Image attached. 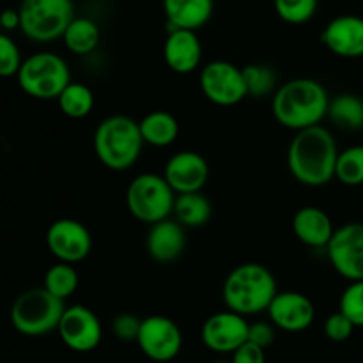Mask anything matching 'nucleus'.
I'll return each mask as SVG.
<instances>
[{"label": "nucleus", "mask_w": 363, "mask_h": 363, "mask_svg": "<svg viewBox=\"0 0 363 363\" xmlns=\"http://www.w3.org/2000/svg\"><path fill=\"white\" fill-rule=\"evenodd\" d=\"M339 155L332 131L319 124L296 131L287 149V167L298 183L325 186L335 177Z\"/></svg>", "instance_id": "nucleus-1"}, {"label": "nucleus", "mask_w": 363, "mask_h": 363, "mask_svg": "<svg viewBox=\"0 0 363 363\" xmlns=\"http://www.w3.org/2000/svg\"><path fill=\"white\" fill-rule=\"evenodd\" d=\"M330 94L325 85L312 78H294L286 82L273 94V116L282 126L301 131L319 126L328 117Z\"/></svg>", "instance_id": "nucleus-2"}, {"label": "nucleus", "mask_w": 363, "mask_h": 363, "mask_svg": "<svg viewBox=\"0 0 363 363\" xmlns=\"http://www.w3.org/2000/svg\"><path fill=\"white\" fill-rule=\"evenodd\" d=\"M279 294L277 280L266 266L245 262L236 266L223 282L222 296L227 311L240 315H255L268 312L269 305Z\"/></svg>", "instance_id": "nucleus-3"}, {"label": "nucleus", "mask_w": 363, "mask_h": 363, "mask_svg": "<svg viewBox=\"0 0 363 363\" xmlns=\"http://www.w3.org/2000/svg\"><path fill=\"white\" fill-rule=\"evenodd\" d=\"M92 145L98 160L106 169L123 172L138 162L145 142L137 121L116 113L98 124Z\"/></svg>", "instance_id": "nucleus-4"}, {"label": "nucleus", "mask_w": 363, "mask_h": 363, "mask_svg": "<svg viewBox=\"0 0 363 363\" xmlns=\"http://www.w3.org/2000/svg\"><path fill=\"white\" fill-rule=\"evenodd\" d=\"M66 312V303L45 287H34L14 300L11 307V325L16 332L27 337L48 335L53 330H59L60 319Z\"/></svg>", "instance_id": "nucleus-5"}, {"label": "nucleus", "mask_w": 363, "mask_h": 363, "mask_svg": "<svg viewBox=\"0 0 363 363\" xmlns=\"http://www.w3.org/2000/svg\"><path fill=\"white\" fill-rule=\"evenodd\" d=\"M25 94L35 99H59L71 84V71L66 60L53 52H38L23 60L16 77Z\"/></svg>", "instance_id": "nucleus-6"}, {"label": "nucleus", "mask_w": 363, "mask_h": 363, "mask_svg": "<svg viewBox=\"0 0 363 363\" xmlns=\"http://www.w3.org/2000/svg\"><path fill=\"white\" fill-rule=\"evenodd\" d=\"M20 30L35 43H52L62 38L74 20L73 0H21Z\"/></svg>", "instance_id": "nucleus-7"}, {"label": "nucleus", "mask_w": 363, "mask_h": 363, "mask_svg": "<svg viewBox=\"0 0 363 363\" xmlns=\"http://www.w3.org/2000/svg\"><path fill=\"white\" fill-rule=\"evenodd\" d=\"M176 197V191L170 188L165 177L145 172L130 183L126 191V204L138 222L155 225L172 215Z\"/></svg>", "instance_id": "nucleus-8"}, {"label": "nucleus", "mask_w": 363, "mask_h": 363, "mask_svg": "<svg viewBox=\"0 0 363 363\" xmlns=\"http://www.w3.org/2000/svg\"><path fill=\"white\" fill-rule=\"evenodd\" d=\"M201 91L218 106H234L248 98L243 67L227 60H213L206 64L199 77Z\"/></svg>", "instance_id": "nucleus-9"}, {"label": "nucleus", "mask_w": 363, "mask_h": 363, "mask_svg": "<svg viewBox=\"0 0 363 363\" xmlns=\"http://www.w3.org/2000/svg\"><path fill=\"white\" fill-rule=\"evenodd\" d=\"M330 264L350 282L363 280V223H344L326 247Z\"/></svg>", "instance_id": "nucleus-10"}, {"label": "nucleus", "mask_w": 363, "mask_h": 363, "mask_svg": "<svg viewBox=\"0 0 363 363\" xmlns=\"http://www.w3.org/2000/svg\"><path fill=\"white\" fill-rule=\"evenodd\" d=\"M137 344L149 360L165 363L174 360L181 353L183 333L176 321L167 315H149L142 319Z\"/></svg>", "instance_id": "nucleus-11"}, {"label": "nucleus", "mask_w": 363, "mask_h": 363, "mask_svg": "<svg viewBox=\"0 0 363 363\" xmlns=\"http://www.w3.org/2000/svg\"><path fill=\"white\" fill-rule=\"evenodd\" d=\"M46 247L59 262L77 264L91 254L92 238L82 222L60 218L55 220L46 230Z\"/></svg>", "instance_id": "nucleus-12"}, {"label": "nucleus", "mask_w": 363, "mask_h": 363, "mask_svg": "<svg viewBox=\"0 0 363 363\" xmlns=\"http://www.w3.org/2000/svg\"><path fill=\"white\" fill-rule=\"evenodd\" d=\"M60 340L77 353H89L96 350L103 339L101 321L91 308L84 305L66 307L59 325Z\"/></svg>", "instance_id": "nucleus-13"}, {"label": "nucleus", "mask_w": 363, "mask_h": 363, "mask_svg": "<svg viewBox=\"0 0 363 363\" xmlns=\"http://www.w3.org/2000/svg\"><path fill=\"white\" fill-rule=\"evenodd\" d=\"M248 328H250V323L245 319V315L233 311H223L206 319L201 337L208 350L215 353L233 354L245 342H248Z\"/></svg>", "instance_id": "nucleus-14"}, {"label": "nucleus", "mask_w": 363, "mask_h": 363, "mask_svg": "<svg viewBox=\"0 0 363 363\" xmlns=\"http://www.w3.org/2000/svg\"><path fill=\"white\" fill-rule=\"evenodd\" d=\"M163 177L176 195L202 191L209 179V165L201 152L179 151L167 162Z\"/></svg>", "instance_id": "nucleus-15"}, {"label": "nucleus", "mask_w": 363, "mask_h": 363, "mask_svg": "<svg viewBox=\"0 0 363 363\" xmlns=\"http://www.w3.org/2000/svg\"><path fill=\"white\" fill-rule=\"evenodd\" d=\"M272 325L289 333L307 330L315 319V307L312 300L296 291H284L275 296L268 308Z\"/></svg>", "instance_id": "nucleus-16"}, {"label": "nucleus", "mask_w": 363, "mask_h": 363, "mask_svg": "<svg viewBox=\"0 0 363 363\" xmlns=\"http://www.w3.org/2000/svg\"><path fill=\"white\" fill-rule=\"evenodd\" d=\"M326 48L344 59L363 57V18L342 14L330 21L321 34Z\"/></svg>", "instance_id": "nucleus-17"}, {"label": "nucleus", "mask_w": 363, "mask_h": 363, "mask_svg": "<svg viewBox=\"0 0 363 363\" xmlns=\"http://www.w3.org/2000/svg\"><path fill=\"white\" fill-rule=\"evenodd\" d=\"M163 59L170 71L177 74H190L201 66L202 43L194 30H169L163 43Z\"/></svg>", "instance_id": "nucleus-18"}, {"label": "nucleus", "mask_w": 363, "mask_h": 363, "mask_svg": "<svg viewBox=\"0 0 363 363\" xmlns=\"http://www.w3.org/2000/svg\"><path fill=\"white\" fill-rule=\"evenodd\" d=\"M145 248L152 261L162 264L177 261L186 248V230L177 220L167 218L155 223L145 238Z\"/></svg>", "instance_id": "nucleus-19"}, {"label": "nucleus", "mask_w": 363, "mask_h": 363, "mask_svg": "<svg viewBox=\"0 0 363 363\" xmlns=\"http://www.w3.org/2000/svg\"><path fill=\"white\" fill-rule=\"evenodd\" d=\"M293 233L307 247L326 248L335 229L328 213L315 206H305L293 216Z\"/></svg>", "instance_id": "nucleus-20"}, {"label": "nucleus", "mask_w": 363, "mask_h": 363, "mask_svg": "<svg viewBox=\"0 0 363 363\" xmlns=\"http://www.w3.org/2000/svg\"><path fill=\"white\" fill-rule=\"evenodd\" d=\"M215 0H163L169 30H194L204 27L213 16Z\"/></svg>", "instance_id": "nucleus-21"}, {"label": "nucleus", "mask_w": 363, "mask_h": 363, "mask_svg": "<svg viewBox=\"0 0 363 363\" xmlns=\"http://www.w3.org/2000/svg\"><path fill=\"white\" fill-rule=\"evenodd\" d=\"M142 131V138L152 147H169L176 142L179 135V123L176 117L165 110H155L138 121Z\"/></svg>", "instance_id": "nucleus-22"}, {"label": "nucleus", "mask_w": 363, "mask_h": 363, "mask_svg": "<svg viewBox=\"0 0 363 363\" xmlns=\"http://www.w3.org/2000/svg\"><path fill=\"white\" fill-rule=\"evenodd\" d=\"M101 39L99 25L91 18H74L62 35L64 46L74 55H87L94 52Z\"/></svg>", "instance_id": "nucleus-23"}, {"label": "nucleus", "mask_w": 363, "mask_h": 363, "mask_svg": "<svg viewBox=\"0 0 363 363\" xmlns=\"http://www.w3.org/2000/svg\"><path fill=\"white\" fill-rule=\"evenodd\" d=\"M328 119L346 131L363 130V99L357 94H339L330 99Z\"/></svg>", "instance_id": "nucleus-24"}, {"label": "nucleus", "mask_w": 363, "mask_h": 363, "mask_svg": "<svg viewBox=\"0 0 363 363\" xmlns=\"http://www.w3.org/2000/svg\"><path fill=\"white\" fill-rule=\"evenodd\" d=\"M174 215L183 227H191V229L202 227L211 220V202L202 191L177 195L176 204H174Z\"/></svg>", "instance_id": "nucleus-25"}, {"label": "nucleus", "mask_w": 363, "mask_h": 363, "mask_svg": "<svg viewBox=\"0 0 363 363\" xmlns=\"http://www.w3.org/2000/svg\"><path fill=\"white\" fill-rule=\"evenodd\" d=\"M59 106L69 119H84L94 108V94L85 84L71 82L59 96Z\"/></svg>", "instance_id": "nucleus-26"}, {"label": "nucleus", "mask_w": 363, "mask_h": 363, "mask_svg": "<svg viewBox=\"0 0 363 363\" xmlns=\"http://www.w3.org/2000/svg\"><path fill=\"white\" fill-rule=\"evenodd\" d=\"M78 282H80V279H78V273L73 268V264L57 262V264L50 266L48 272L45 273V286L43 287L55 298L66 301L67 298L74 294Z\"/></svg>", "instance_id": "nucleus-27"}, {"label": "nucleus", "mask_w": 363, "mask_h": 363, "mask_svg": "<svg viewBox=\"0 0 363 363\" xmlns=\"http://www.w3.org/2000/svg\"><path fill=\"white\" fill-rule=\"evenodd\" d=\"M335 177L346 186L363 184V145H353L340 151Z\"/></svg>", "instance_id": "nucleus-28"}, {"label": "nucleus", "mask_w": 363, "mask_h": 363, "mask_svg": "<svg viewBox=\"0 0 363 363\" xmlns=\"http://www.w3.org/2000/svg\"><path fill=\"white\" fill-rule=\"evenodd\" d=\"M245 84H247L248 96L262 99L277 92V74L275 71L264 64H248L243 67Z\"/></svg>", "instance_id": "nucleus-29"}, {"label": "nucleus", "mask_w": 363, "mask_h": 363, "mask_svg": "<svg viewBox=\"0 0 363 363\" xmlns=\"http://www.w3.org/2000/svg\"><path fill=\"white\" fill-rule=\"evenodd\" d=\"M318 4L319 0H275V11L286 23L301 25L314 18Z\"/></svg>", "instance_id": "nucleus-30"}, {"label": "nucleus", "mask_w": 363, "mask_h": 363, "mask_svg": "<svg viewBox=\"0 0 363 363\" xmlns=\"http://www.w3.org/2000/svg\"><path fill=\"white\" fill-rule=\"evenodd\" d=\"M339 311L351 319L357 328H363V280L351 282L340 296Z\"/></svg>", "instance_id": "nucleus-31"}, {"label": "nucleus", "mask_w": 363, "mask_h": 363, "mask_svg": "<svg viewBox=\"0 0 363 363\" xmlns=\"http://www.w3.org/2000/svg\"><path fill=\"white\" fill-rule=\"evenodd\" d=\"M21 66H23V59H21L20 48L14 39L4 32L0 34V74L4 78L18 77Z\"/></svg>", "instance_id": "nucleus-32"}, {"label": "nucleus", "mask_w": 363, "mask_h": 363, "mask_svg": "<svg viewBox=\"0 0 363 363\" xmlns=\"http://www.w3.org/2000/svg\"><path fill=\"white\" fill-rule=\"evenodd\" d=\"M142 319H138L135 314L123 312L117 314L112 321V332L123 342H137L140 335Z\"/></svg>", "instance_id": "nucleus-33"}, {"label": "nucleus", "mask_w": 363, "mask_h": 363, "mask_svg": "<svg viewBox=\"0 0 363 363\" xmlns=\"http://www.w3.org/2000/svg\"><path fill=\"white\" fill-rule=\"evenodd\" d=\"M354 328L357 326L351 323V319L347 315H344L342 312H335V314L330 315L325 321V335L328 337L332 342H346L347 339H351Z\"/></svg>", "instance_id": "nucleus-34"}, {"label": "nucleus", "mask_w": 363, "mask_h": 363, "mask_svg": "<svg viewBox=\"0 0 363 363\" xmlns=\"http://www.w3.org/2000/svg\"><path fill=\"white\" fill-rule=\"evenodd\" d=\"M275 325H269L266 321H257V323H252L250 328H248V342L255 344V346L262 347H269L275 340Z\"/></svg>", "instance_id": "nucleus-35"}, {"label": "nucleus", "mask_w": 363, "mask_h": 363, "mask_svg": "<svg viewBox=\"0 0 363 363\" xmlns=\"http://www.w3.org/2000/svg\"><path fill=\"white\" fill-rule=\"evenodd\" d=\"M230 363H266L264 350L252 342H245L240 350L234 351Z\"/></svg>", "instance_id": "nucleus-36"}, {"label": "nucleus", "mask_w": 363, "mask_h": 363, "mask_svg": "<svg viewBox=\"0 0 363 363\" xmlns=\"http://www.w3.org/2000/svg\"><path fill=\"white\" fill-rule=\"evenodd\" d=\"M0 23H2L4 30H14V28H20L21 20H20V11L18 9H6L0 18Z\"/></svg>", "instance_id": "nucleus-37"}, {"label": "nucleus", "mask_w": 363, "mask_h": 363, "mask_svg": "<svg viewBox=\"0 0 363 363\" xmlns=\"http://www.w3.org/2000/svg\"><path fill=\"white\" fill-rule=\"evenodd\" d=\"M213 363H230V362H213Z\"/></svg>", "instance_id": "nucleus-38"}, {"label": "nucleus", "mask_w": 363, "mask_h": 363, "mask_svg": "<svg viewBox=\"0 0 363 363\" xmlns=\"http://www.w3.org/2000/svg\"><path fill=\"white\" fill-rule=\"evenodd\" d=\"M362 133H363V130H362Z\"/></svg>", "instance_id": "nucleus-39"}]
</instances>
